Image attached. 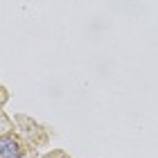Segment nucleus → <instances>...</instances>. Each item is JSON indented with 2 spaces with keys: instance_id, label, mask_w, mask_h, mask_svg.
<instances>
[{
  "instance_id": "nucleus-1",
  "label": "nucleus",
  "mask_w": 158,
  "mask_h": 158,
  "mask_svg": "<svg viewBox=\"0 0 158 158\" xmlns=\"http://www.w3.org/2000/svg\"><path fill=\"white\" fill-rule=\"evenodd\" d=\"M0 154H2V158H20L18 142L14 138H9V135H5V138L0 140Z\"/></svg>"
}]
</instances>
